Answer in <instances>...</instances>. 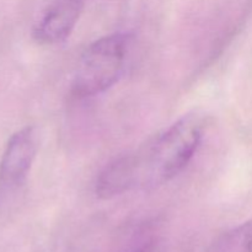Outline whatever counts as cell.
Instances as JSON below:
<instances>
[{
	"label": "cell",
	"mask_w": 252,
	"mask_h": 252,
	"mask_svg": "<svg viewBox=\"0 0 252 252\" xmlns=\"http://www.w3.org/2000/svg\"><path fill=\"white\" fill-rule=\"evenodd\" d=\"M135 187H139V165L134 152L106 165L97 177L95 193L100 199H111Z\"/></svg>",
	"instance_id": "5"
},
{
	"label": "cell",
	"mask_w": 252,
	"mask_h": 252,
	"mask_svg": "<svg viewBox=\"0 0 252 252\" xmlns=\"http://www.w3.org/2000/svg\"><path fill=\"white\" fill-rule=\"evenodd\" d=\"M37 150L38 133L34 127H25L11 135L0 160V202L11 199L21 191Z\"/></svg>",
	"instance_id": "3"
},
{
	"label": "cell",
	"mask_w": 252,
	"mask_h": 252,
	"mask_svg": "<svg viewBox=\"0 0 252 252\" xmlns=\"http://www.w3.org/2000/svg\"><path fill=\"white\" fill-rule=\"evenodd\" d=\"M209 252H252V218L221 234Z\"/></svg>",
	"instance_id": "6"
},
{
	"label": "cell",
	"mask_w": 252,
	"mask_h": 252,
	"mask_svg": "<svg viewBox=\"0 0 252 252\" xmlns=\"http://www.w3.org/2000/svg\"><path fill=\"white\" fill-rule=\"evenodd\" d=\"M132 36L113 33L90 44L81 56L71 83V94L78 98L93 97L112 88L123 75Z\"/></svg>",
	"instance_id": "2"
},
{
	"label": "cell",
	"mask_w": 252,
	"mask_h": 252,
	"mask_svg": "<svg viewBox=\"0 0 252 252\" xmlns=\"http://www.w3.org/2000/svg\"><path fill=\"white\" fill-rule=\"evenodd\" d=\"M84 0H52L34 25L32 36L39 44L65 41L78 24Z\"/></svg>",
	"instance_id": "4"
},
{
	"label": "cell",
	"mask_w": 252,
	"mask_h": 252,
	"mask_svg": "<svg viewBox=\"0 0 252 252\" xmlns=\"http://www.w3.org/2000/svg\"><path fill=\"white\" fill-rule=\"evenodd\" d=\"M135 252H165V248L159 241H152V243L145 244Z\"/></svg>",
	"instance_id": "7"
},
{
	"label": "cell",
	"mask_w": 252,
	"mask_h": 252,
	"mask_svg": "<svg viewBox=\"0 0 252 252\" xmlns=\"http://www.w3.org/2000/svg\"><path fill=\"white\" fill-rule=\"evenodd\" d=\"M203 132V117L189 113L137 150L139 187L154 189L179 176L193 159Z\"/></svg>",
	"instance_id": "1"
}]
</instances>
